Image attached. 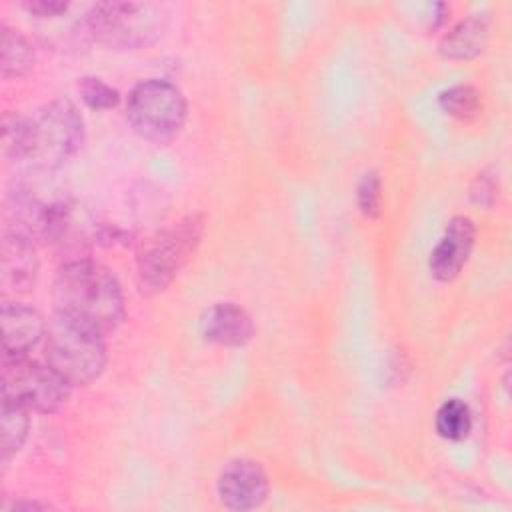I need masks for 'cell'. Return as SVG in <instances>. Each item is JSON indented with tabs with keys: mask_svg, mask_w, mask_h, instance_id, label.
Here are the masks:
<instances>
[{
	"mask_svg": "<svg viewBox=\"0 0 512 512\" xmlns=\"http://www.w3.org/2000/svg\"><path fill=\"white\" fill-rule=\"evenodd\" d=\"M356 202L364 216L378 218L382 210V188L380 176L376 172H366L356 190Z\"/></svg>",
	"mask_w": 512,
	"mask_h": 512,
	"instance_id": "ffe728a7",
	"label": "cell"
},
{
	"mask_svg": "<svg viewBox=\"0 0 512 512\" xmlns=\"http://www.w3.org/2000/svg\"><path fill=\"white\" fill-rule=\"evenodd\" d=\"M0 320L4 358L26 356L46 334L42 316L34 308L18 302H4Z\"/></svg>",
	"mask_w": 512,
	"mask_h": 512,
	"instance_id": "30bf717a",
	"label": "cell"
},
{
	"mask_svg": "<svg viewBox=\"0 0 512 512\" xmlns=\"http://www.w3.org/2000/svg\"><path fill=\"white\" fill-rule=\"evenodd\" d=\"M70 394V384L46 362L26 356L2 358V398H10L28 410L56 412Z\"/></svg>",
	"mask_w": 512,
	"mask_h": 512,
	"instance_id": "52a82bcc",
	"label": "cell"
},
{
	"mask_svg": "<svg viewBox=\"0 0 512 512\" xmlns=\"http://www.w3.org/2000/svg\"><path fill=\"white\" fill-rule=\"evenodd\" d=\"M268 494V478L254 460L238 458L224 466L218 478L220 502L230 510L258 508Z\"/></svg>",
	"mask_w": 512,
	"mask_h": 512,
	"instance_id": "ba28073f",
	"label": "cell"
},
{
	"mask_svg": "<svg viewBox=\"0 0 512 512\" xmlns=\"http://www.w3.org/2000/svg\"><path fill=\"white\" fill-rule=\"evenodd\" d=\"M474 236L476 230L472 220L466 216H454L430 254V274L440 282L454 280L472 252Z\"/></svg>",
	"mask_w": 512,
	"mask_h": 512,
	"instance_id": "9c48e42d",
	"label": "cell"
},
{
	"mask_svg": "<svg viewBox=\"0 0 512 512\" xmlns=\"http://www.w3.org/2000/svg\"><path fill=\"white\" fill-rule=\"evenodd\" d=\"M202 234V216L194 214L146 240L138 254V282L142 292L164 290L194 254Z\"/></svg>",
	"mask_w": 512,
	"mask_h": 512,
	"instance_id": "5b68a950",
	"label": "cell"
},
{
	"mask_svg": "<svg viewBox=\"0 0 512 512\" xmlns=\"http://www.w3.org/2000/svg\"><path fill=\"white\" fill-rule=\"evenodd\" d=\"M436 432L446 440H462L472 428V416L468 404L458 398L446 400L436 412Z\"/></svg>",
	"mask_w": 512,
	"mask_h": 512,
	"instance_id": "2e32d148",
	"label": "cell"
},
{
	"mask_svg": "<svg viewBox=\"0 0 512 512\" xmlns=\"http://www.w3.org/2000/svg\"><path fill=\"white\" fill-rule=\"evenodd\" d=\"M84 122L70 100H54L28 118L26 162L40 170H54L78 152Z\"/></svg>",
	"mask_w": 512,
	"mask_h": 512,
	"instance_id": "277c9868",
	"label": "cell"
},
{
	"mask_svg": "<svg viewBox=\"0 0 512 512\" xmlns=\"http://www.w3.org/2000/svg\"><path fill=\"white\" fill-rule=\"evenodd\" d=\"M44 340L46 362L70 386L88 384L100 376L106 364V348L100 332L54 312Z\"/></svg>",
	"mask_w": 512,
	"mask_h": 512,
	"instance_id": "3957f363",
	"label": "cell"
},
{
	"mask_svg": "<svg viewBox=\"0 0 512 512\" xmlns=\"http://www.w3.org/2000/svg\"><path fill=\"white\" fill-rule=\"evenodd\" d=\"M2 152L4 158L20 162L28 152V118L18 114H4L2 120Z\"/></svg>",
	"mask_w": 512,
	"mask_h": 512,
	"instance_id": "ac0fdd59",
	"label": "cell"
},
{
	"mask_svg": "<svg viewBox=\"0 0 512 512\" xmlns=\"http://www.w3.org/2000/svg\"><path fill=\"white\" fill-rule=\"evenodd\" d=\"M24 8L38 16V18H58L60 14H66L68 10V2H60V0H34V2H26Z\"/></svg>",
	"mask_w": 512,
	"mask_h": 512,
	"instance_id": "44dd1931",
	"label": "cell"
},
{
	"mask_svg": "<svg viewBox=\"0 0 512 512\" xmlns=\"http://www.w3.org/2000/svg\"><path fill=\"white\" fill-rule=\"evenodd\" d=\"M496 184L494 180L488 176V174H478L474 186H472V198L474 202L478 204H484V206H490L496 198Z\"/></svg>",
	"mask_w": 512,
	"mask_h": 512,
	"instance_id": "7402d4cb",
	"label": "cell"
},
{
	"mask_svg": "<svg viewBox=\"0 0 512 512\" xmlns=\"http://www.w3.org/2000/svg\"><path fill=\"white\" fill-rule=\"evenodd\" d=\"M34 64L32 44L14 28L2 26V76L6 80L24 76Z\"/></svg>",
	"mask_w": 512,
	"mask_h": 512,
	"instance_id": "5bb4252c",
	"label": "cell"
},
{
	"mask_svg": "<svg viewBox=\"0 0 512 512\" xmlns=\"http://www.w3.org/2000/svg\"><path fill=\"white\" fill-rule=\"evenodd\" d=\"M490 38V20L486 14H474L458 22L442 40L440 52L452 60H468L478 56Z\"/></svg>",
	"mask_w": 512,
	"mask_h": 512,
	"instance_id": "4fadbf2b",
	"label": "cell"
},
{
	"mask_svg": "<svg viewBox=\"0 0 512 512\" xmlns=\"http://www.w3.org/2000/svg\"><path fill=\"white\" fill-rule=\"evenodd\" d=\"M28 434V408L22 404L2 398V462L6 464L16 454Z\"/></svg>",
	"mask_w": 512,
	"mask_h": 512,
	"instance_id": "9a60e30c",
	"label": "cell"
},
{
	"mask_svg": "<svg viewBox=\"0 0 512 512\" xmlns=\"http://www.w3.org/2000/svg\"><path fill=\"white\" fill-rule=\"evenodd\" d=\"M78 92L82 96V100L92 108V110H110L118 104L120 96L118 92L106 84L104 80L100 78H94V76H86L80 80L78 84Z\"/></svg>",
	"mask_w": 512,
	"mask_h": 512,
	"instance_id": "d6986e66",
	"label": "cell"
},
{
	"mask_svg": "<svg viewBox=\"0 0 512 512\" xmlns=\"http://www.w3.org/2000/svg\"><path fill=\"white\" fill-rule=\"evenodd\" d=\"M200 332L208 342L238 348L250 342L254 324L244 308L232 302H220L204 312L200 320Z\"/></svg>",
	"mask_w": 512,
	"mask_h": 512,
	"instance_id": "7c38bea8",
	"label": "cell"
},
{
	"mask_svg": "<svg viewBox=\"0 0 512 512\" xmlns=\"http://www.w3.org/2000/svg\"><path fill=\"white\" fill-rule=\"evenodd\" d=\"M166 22L164 6L152 2H100L82 18L90 40L116 50H134L156 42Z\"/></svg>",
	"mask_w": 512,
	"mask_h": 512,
	"instance_id": "7a4b0ae2",
	"label": "cell"
},
{
	"mask_svg": "<svg viewBox=\"0 0 512 512\" xmlns=\"http://www.w3.org/2000/svg\"><path fill=\"white\" fill-rule=\"evenodd\" d=\"M56 314H62L100 334L112 332L124 316L118 280L98 262L76 258L66 262L52 288Z\"/></svg>",
	"mask_w": 512,
	"mask_h": 512,
	"instance_id": "6da1fadb",
	"label": "cell"
},
{
	"mask_svg": "<svg viewBox=\"0 0 512 512\" xmlns=\"http://www.w3.org/2000/svg\"><path fill=\"white\" fill-rule=\"evenodd\" d=\"M438 104L448 116L458 118V120H472L478 116V112L482 108L480 92L468 84H456V86H450L448 90L440 92Z\"/></svg>",
	"mask_w": 512,
	"mask_h": 512,
	"instance_id": "e0dca14e",
	"label": "cell"
},
{
	"mask_svg": "<svg viewBox=\"0 0 512 512\" xmlns=\"http://www.w3.org/2000/svg\"><path fill=\"white\" fill-rule=\"evenodd\" d=\"M126 118L138 136L162 144L180 132L186 100L180 88L168 80H142L128 94Z\"/></svg>",
	"mask_w": 512,
	"mask_h": 512,
	"instance_id": "8992f818",
	"label": "cell"
},
{
	"mask_svg": "<svg viewBox=\"0 0 512 512\" xmlns=\"http://www.w3.org/2000/svg\"><path fill=\"white\" fill-rule=\"evenodd\" d=\"M38 274L36 246L30 238L4 230L2 234V288L6 294H18L32 288Z\"/></svg>",
	"mask_w": 512,
	"mask_h": 512,
	"instance_id": "8fae6325",
	"label": "cell"
}]
</instances>
